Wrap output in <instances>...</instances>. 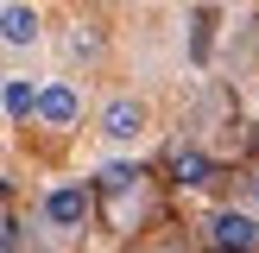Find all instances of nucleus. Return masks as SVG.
Wrapping results in <instances>:
<instances>
[{
    "label": "nucleus",
    "mask_w": 259,
    "mask_h": 253,
    "mask_svg": "<svg viewBox=\"0 0 259 253\" xmlns=\"http://www.w3.org/2000/svg\"><path fill=\"white\" fill-rule=\"evenodd\" d=\"M45 215H51V222H57V228H76V222H82V215H89V190H76V184L51 190V196H45Z\"/></svg>",
    "instance_id": "3"
},
{
    "label": "nucleus",
    "mask_w": 259,
    "mask_h": 253,
    "mask_svg": "<svg viewBox=\"0 0 259 253\" xmlns=\"http://www.w3.org/2000/svg\"><path fill=\"white\" fill-rule=\"evenodd\" d=\"M171 171L184 177V184H202V177H209V158H202V152H184V146H177V152H171Z\"/></svg>",
    "instance_id": "6"
},
{
    "label": "nucleus",
    "mask_w": 259,
    "mask_h": 253,
    "mask_svg": "<svg viewBox=\"0 0 259 253\" xmlns=\"http://www.w3.org/2000/svg\"><path fill=\"white\" fill-rule=\"evenodd\" d=\"M32 114H45V120H57V126H70V120H76V89H63V82H51V89H38V101H32Z\"/></svg>",
    "instance_id": "4"
},
{
    "label": "nucleus",
    "mask_w": 259,
    "mask_h": 253,
    "mask_svg": "<svg viewBox=\"0 0 259 253\" xmlns=\"http://www.w3.org/2000/svg\"><path fill=\"white\" fill-rule=\"evenodd\" d=\"M0 101H7V114H19V120H25L32 101H38V89H32V82H7V95H0Z\"/></svg>",
    "instance_id": "7"
},
{
    "label": "nucleus",
    "mask_w": 259,
    "mask_h": 253,
    "mask_svg": "<svg viewBox=\"0 0 259 253\" xmlns=\"http://www.w3.org/2000/svg\"><path fill=\"white\" fill-rule=\"evenodd\" d=\"M101 126H108L114 139H139V126H146V108H139V101H108Z\"/></svg>",
    "instance_id": "5"
},
{
    "label": "nucleus",
    "mask_w": 259,
    "mask_h": 253,
    "mask_svg": "<svg viewBox=\"0 0 259 253\" xmlns=\"http://www.w3.org/2000/svg\"><path fill=\"white\" fill-rule=\"evenodd\" d=\"M209 247H215V253H253V247H259V222L240 215V209H222V215L209 222Z\"/></svg>",
    "instance_id": "1"
},
{
    "label": "nucleus",
    "mask_w": 259,
    "mask_h": 253,
    "mask_svg": "<svg viewBox=\"0 0 259 253\" xmlns=\"http://www.w3.org/2000/svg\"><path fill=\"white\" fill-rule=\"evenodd\" d=\"M133 177H139V171H126V164H108V171H101V190H114V196H120Z\"/></svg>",
    "instance_id": "8"
},
{
    "label": "nucleus",
    "mask_w": 259,
    "mask_h": 253,
    "mask_svg": "<svg viewBox=\"0 0 259 253\" xmlns=\"http://www.w3.org/2000/svg\"><path fill=\"white\" fill-rule=\"evenodd\" d=\"M0 45H13V51L38 45V13L32 7H0Z\"/></svg>",
    "instance_id": "2"
},
{
    "label": "nucleus",
    "mask_w": 259,
    "mask_h": 253,
    "mask_svg": "<svg viewBox=\"0 0 259 253\" xmlns=\"http://www.w3.org/2000/svg\"><path fill=\"white\" fill-rule=\"evenodd\" d=\"M0 253H13V228H7V215H0Z\"/></svg>",
    "instance_id": "9"
}]
</instances>
